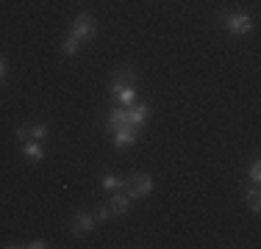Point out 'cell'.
I'll list each match as a JSON object with an SVG mask.
<instances>
[{
  "label": "cell",
  "mask_w": 261,
  "mask_h": 249,
  "mask_svg": "<svg viewBox=\"0 0 261 249\" xmlns=\"http://www.w3.org/2000/svg\"><path fill=\"white\" fill-rule=\"evenodd\" d=\"M128 86H136V72L134 67H122L120 72H114V78H111V95H120L122 89H128Z\"/></svg>",
  "instance_id": "4"
},
{
  "label": "cell",
  "mask_w": 261,
  "mask_h": 249,
  "mask_svg": "<svg viewBox=\"0 0 261 249\" xmlns=\"http://www.w3.org/2000/svg\"><path fill=\"white\" fill-rule=\"evenodd\" d=\"M117 100H120V108H130V105L136 103V89H134V86L122 89L120 95H117Z\"/></svg>",
  "instance_id": "11"
},
{
  "label": "cell",
  "mask_w": 261,
  "mask_h": 249,
  "mask_svg": "<svg viewBox=\"0 0 261 249\" xmlns=\"http://www.w3.org/2000/svg\"><path fill=\"white\" fill-rule=\"evenodd\" d=\"M245 199H247V205H250V210H253V213H258V210H261V202H258V199H261V194H258V185H253V189L245 194Z\"/></svg>",
  "instance_id": "13"
},
{
  "label": "cell",
  "mask_w": 261,
  "mask_h": 249,
  "mask_svg": "<svg viewBox=\"0 0 261 249\" xmlns=\"http://www.w3.org/2000/svg\"><path fill=\"white\" fill-rule=\"evenodd\" d=\"M14 136H17V141H22V144H25V139H28V128H17V130H14Z\"/></svg>",
  "instance_id": "18"
},
{
  "label": "cell",
  "mask_w": 261,
  "mask_h": 249,
  "mask_svg": "<svg viewBox=\"0 0 261 249\" xmlns=\"http://www.w3.org/2000/svg\"><path fill=\"white\" fill-rule=\"evenodd\" d=\"M147 114H150V108H147L145 103H134L128 108V124H134V128H136V124H142L147 119Z\"/></svg>",
  "instance_id": "7"
},
{
  "label": "cell",
  "mask_w": 261,
  "mask_h": 249,
  "mask_svg": "<svg viewBox=\"0 0 261 249\" xmlns=\"http://www.w3.org/2000/svg\"><path fill=\"white\" fill-rule=\"evenodd\" d=\"M97 28H95V17L92 14H78L75 22H72V36L78 42H86V39H95Z\"/></svg>",
  "instance_id": "2"
},
{
  "label": "cell",
  "mask_w": 261,
  "mask_h": 249,
  "mask_svg": "<svg viewBox=\"0 0 261 249\" xmlns=\"http://www.w3.org/2000/svg\"><path fill=\"white\" fill-rule=\"evenodd\" d=\"M130 144H136V128L134 124H125V128H120V130H114V147H130Z\"/></svg>",
  "instance_id": "5"
},
{
  "label": "cell",
  "mask_w": 261,
  "mask_h": 249,
  "mask_svg": "<svg viewBox=\"0 0 261 249\" xmlns=\"http://www.w3.org/2000/svg\"><path fill=\"white\" fill-rule=\"evenodd\" d=\"M128 205H130V199L125 197V191H117L114 197H111V213H117V216H122V213H128Z\"/></svg>",
  "instance_id": "8"
},
{
  "label": "cell",
  "mask_w": 261,
  "mask_h": 249,
  "mask_svg": "<svg viewBox=\"0 0 261 249\" xmlns=\"http://www.w3.org/2000/svg\"><path fill=\"white\" fill-rule=\"evenodd\" d=\"M128 124V108H114L111 111V116H109V128L111 130H120V128H125Z\"/></svg>",
  "instance_id": "9"
},
{
  "label": "cell",
  "mask_w": 261,
  "mask_h": 249,
  "mask_svg": "<svg viewBox=\"0 0 261 249\" xmlns=\"http://www.w3.org/2000/svg\"><path fill=\"white\" fill-rule=\"evenodd\" d=\"M247 174H250V180H253V183H258V180H261V164H258V161H253V164H250V169H247Z\"/></svg>",
  "instance_id": "16"
},
{
  "label": "cell",
  "mask_w": 261,
  "mask_h": 249,
  "mask_svg": "<svg viewBox=\"0 0 261 249\" xmlns=\"http://www.w3.org/2000/svg\"><path fill=\"white\" fill-rule=\"evenodd\" d=\"M92 227H95V216L86 213V210H81V213L75 216V222H72V233L86 235V233H92Z\"/></svg>",
  "instance_id": "6"
},
{
  "label": "cell",
  "mask_w": 261,
  "mask_h": 249,
  "mask_svg": "<svg viewBox=\"0 0 261 249\" xmlns=\"http://www.w3.org/2000/svg\"><path fill=\"white\" fill-rule=\"evenodd\" d=\"M28 136L34 141H42V139H47V124H34V128L28 130Z\"/></svg>",
  "instance_id": "15"
},
{
  "label": "cell",
  "mask_w": 261,
  "mask_h": 249,
  "mask_svg": "<svg viewBox=\"0 0 261 249\" xmlns=\"http://www.w3.org/2000/svg\"><path fill=\"white\" fill-rule=\"evenodd\" d=\"M103 185H106V191H125V180L114 177V174H106Z\"/></svg>",
  "instance_id": "12"
},
{
  "label": "cell",
  "mask_w": 261,
  "mask_h": 249,
  "mask_svg": "<svg viewBox=\"0 0 261 249\" xmlns=\"http://www.w3.org/2000/svg\"><path fill=\"white\" fill-rule=\"evenodd\" d=\"M78 45H81V42L75 39V36H67V39H64V45H61V53H64V55H75V50H78Z\"/></svg>",
  "instance_id": "14"
},
{
  "label": "cell",
  "mask_w": 261,
  "mask_h": 249,
  "mask_svg": "<svg viewBox=\"0 0 261 249\" xmlns=\"http://www.w3.org/2000/svg\"><path fill=\"white\" fill-rule=\"evenodd\" d=\"M28 246H31V249H47L50 244H47V241H42V238H39V241H31Z\"/></svg>",
  "instance_id": "19"
},
{
  "label": "cell",
  "mask_w": 261,
  "mask_h": 249,
  "mask_svg": "<svg viewBox=\"0 0 261 249\" xmlns=\"http://www.w3.org/2000/svg\"><path fill=\"white\" fill-rule=\"evenodd\" d=\"M150 191H153V180H150V174H145V172H136L125 180V197L128 199L147 197Z\"/></svg>",
  "instance_id": "1"
},
{
  "label": "cell",
  "mask_w": 261,
  "mask_h": 249,
  "mask_svg": "<svg viewBox=\"0 0 261 249\" xmlns=\"http://www.w3.org/2000/svg\"><path fill=\"white\" fill-rule=\"evenodd\" d=\"M3 78H6V58L0 55V80H3Z\"/></svg>",
  "instance_id": "20"
},
{
  "label": "cell",
  "mask_w": 261,
  "mask_h": 249,
  "mask_svg": "<svg viewBox=\"0 0 261 249\" xmlns=\"http://www.w3.org/2000/svg\"><path fill=\"white\" fill-rule=\"evenodd\" d=\"M222 25H225L231 34H236V36H245L247 30L253 28V20L247 14H225L222 17Z\"/></svg>",
  "instance_id": "3"
},
{
  "label": "cell",
  "mask_w": 261,
  "mask_h": 249,
  "mask_svg": "<svg viewBox=\"0 0 261 249\" xmlns=\"http://www.w3.org/2000/svg\"><path fill=\"white\" fill-rule=\"evenodd\" d=\"M109 219H111V208H97L95 222H109Z\"/></svg>",
  "instance_id": "17"
},
{
  "label": "cell",
  "mask_w": 261,
  "mask_h": 249,
  "mask_svg": "<svg viewBox=\"0 0 261 249\" xmlns=\"http://www.w3.org/2000/svg\"><path fill=\"white\" fill-rule=\"evenodd\" d=\"M22 155H25L28 161H42L45 158V149H42L39 141H25V144H22Z\"/></svg>",
  "instance_id": "10"
}]
</instances>
